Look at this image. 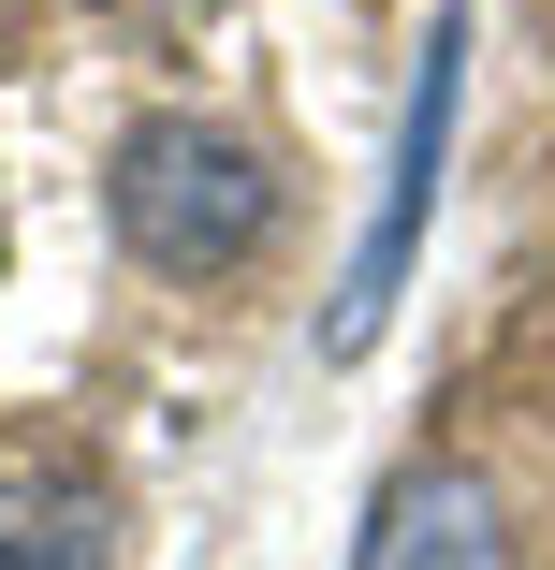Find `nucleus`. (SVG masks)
Listing matches in <instances>:
<instances>
[{
	"label": "nucleus",
	"mask_w": 555,
	"mask_h": 570,
	"mask_svg": "<svg viewBox=\"0 0 555 570\" xmlns=\"http://www.w3.org/2000/svg\"><path fill=\"white\" fill-rule=\"evenodd\" d=\"M0 264H16V205H0Z\"/></svg>",
	"instance_id": "5"
},
{
	"label": "nucleus",
	"mask_w": 555,
	"mask_h": 570,
	"mask_svg": "<svg viewBox=\"0 0 555 570\" xmlns=\"http://www.w3.org/2000/svg\"><path fill=\"white\" fill-rule=\"evenodd\" d=\"M278 161L235 132V118H190V102H161V118L118 132V161H102V219H118V249L147 278H235L278 249Z\"/></svg>",
	"instance_id": "1"
},
{
	"label": "nucleus",
	"mask_w": 555,
	"mask_h": 570,
	"mask_svg": "<svg viewBox=\"0 0 555 570\" xmlns=\"http://www.w3.org/2000/svg\"><path fill=\"white\" fill-rule=\"evenodd\" d=\"M454 132H468V0H438V30L409 59V102H395V147H380V190H366V235L337 264V307H321V366H366L395 307H409V264L438 235V176H454Z\"/></svg>",
	"instance_id": "2"
},
{
	"label": "nucleus",
	"mask_w": 555,
	"mask_h": 570,
	"mask_svg": "<svg viewBox=\"0 0 555 570\" xmlns=\"http://www.w3.org/2000/svg\"><path fill=\"white\" fill-rule=\"evenodd\" d=\"M0 570H118V483L0 469Z\"/></svg>",
	"instance_id": "4"
},
{
	"label": "nucleus",
	"mask_w": 555,
	"mask_h": 570,
	"mask_svg": "<svg viewBox=\"0 0 555 570\" xmlns=\"http://www.w3.org/2000/svg\"><path fill=\"white\" fill-rule=\"evenodd\" d=\"M351 570H526V541H512V498L483 469L409 453V469H380V498L351 527Z\"/></svg>",
	"instance_id": "3"
}]
</instances>
